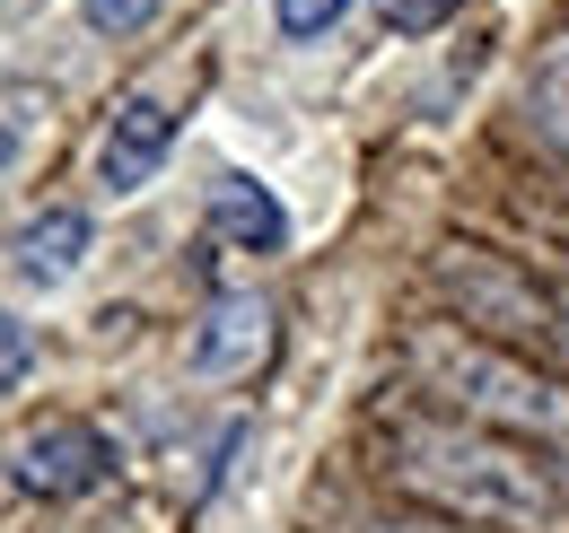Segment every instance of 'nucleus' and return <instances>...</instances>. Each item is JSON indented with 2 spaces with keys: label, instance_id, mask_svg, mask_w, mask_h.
<instances>
[{
  "label": "nucleus",
  "instance_id": "nucleus-15",
  "mask_svg": "<svg viewBox=\"0 0 569 533\" xmlns=\"http://www.w3.org/2000/svg\"><path fill=\"white\" fill-rule=\"evenodd\" d=\"M561 472H569V455H561Z\"/></svg>",
  "mask_w": 569,
  "mask_h": 533
},
{
  "label": "nucleus",
  "instance_id": "nucleus-6",
  "mask_svg": "<svg viewBox=\"0 0 569 533\" xmlns=\"http://www.w3.org/2000/svg\"><path fill=\"white\" fill-rule=\"evenodd\" d=\"M167 149H176V114H167L158 97H123L114 123H106V140H97V184H106V193H141L149 175L167 167Z\"/></svg>",
  "mask_w": 569,
  "mask_h": 533
},
{
  "label": "nucleus",
  "instance_id": "nucleus-14",
  "mask_svg": "<svg viewBox=\"0 0 569 533\" xmlns=\"http://www.w3.org/2000/svg\"><path fill=\"white\" fill-rule=\"evenodd\" d=\"M561 315H569V298H561Z\"/></svg>",
  "mask_w": 569,
  "mask_h": 533
},
{
  "label": "nucleus",
  "instance_id": "nucleus-7",
  "mask_svg": "<svg viewBox=\"0 0 569 533\" xmlns=\"http://www.w3.org/2000/svg\"><path fill=\"white\" fill-rule=\"evenodd\" d=\"M211 228L228 245H246V254H281L289 245V210L272 184H254V175H219L211 184Z\"/></svg>",
  "mask_w": 569,
  "mask_h": 533
},
{
  "label": "nucleus",
  "instance_id": "nucleus-1",
  "mask_svg": "<svg viewBox=\"0 0 569 533\" xmlns=\"http://www.w3.org/2000/svg\"><path fill=\"white\" fill-rule=\"evenodd\" d=\"M386 481L429 499L438 516H465V525H499V533H569V472L561 455L482 429V420H456V411H403L386 429Z\"/></svg>",
  "mask_w": 569,
  "mask_h": 533
},
{
  "label": "nucleus",
  "instance_id": "nucleus-12",
  "mask_svg": "<svg viewBox=\"0 0 569 533\" xmlns=\"http://www.w3.org/2000/svg\"><path fill=\"white\" fill-rule=\"evenodd\" d=\"M27 132H36V88L18 79V88H9V167L27 158Z\"/></svg>",
  "mask_w": 569,
  "mask_h": 533
},
{
  "label": "nucleus",
  "instance_id": "nucleus-10",
  "mask_svg": "<svg viewBox=\"0 0 569 533\" xmlns=\"http://www.w3.org/2000/svg\"><path fill=\"white\" fill-rule=\"evenodd\" d=\"M342 9H351V0H272V18H281L289 44H316L325 27H342Z\"/></svg>",
  "mask_w": 569,
  "mask_h": 533
},
{
  "label": "nucleus",
  "instance_id": "nucleus-13",
  "mask_svg": "<svg viewBox=\"0 0 569 533\" xmlns=\"http://www.w3.org/2000/svg\"><path fill=\"white\" fill-rule=\"evenodd\" d=\"M447 9H456V0H386V27H412V36H421V27H438Z\"/></svg>",
  "mask_w": 569,
  "mask_h": 533
},
{
  "label": "nucleus",
  "instance_id": "nucleus-3",
  "mask_svg": "<svg viewBox=\"0 0 569 533\" xmlns=\"http://www.w3.org/2000/svg\"><path fill=\"white\" fill-rule=\"evenodd\" d=\"M123 472V446L97 429V420H44V429H27L18 438V490L27 499H88V490H106Z\"/></svg>",
  "mask_w": 569,
  "mask_h": 533
},
{
  "label": "nucleus",
  "instance_id": "nucleus-9",
  "mask_svg": "<svg viewBox=\"0 0 569 533\" xmlns=\"http://www.w3.org/2000/svg\"><path fill=\"white\" fill-rule=\"evenodd\" d=\"M167 0H79V18H88V36H141L149 18H158Z\"/></svg>",
  "mask_w": 569,
  "mask_h": 533
},
{
  "label": "nucleus",
  "instance_id": "nucleus-4",
  "mask_svg": "<svg viewBox=\"0 0 569 533\" xmlns=\"http://www.w3.org/2000/svg\"><path fill=\"white\" fill-rule=\"evenodd\" d=\"M272 359V306L254 298V289H228L202 306V324H193V376H211V385H237V376H254Z\"/></svg>",
  "mask_w": 569,
  "mask_h": 533
},
{
  "label": "nucleus",
  "instance_id": "nucleus-5",
  "mask_svg": "<svg viewBox=\"0 0 569 533\" xmlns=\"http://www.w3.org/2000/svg\"><path fill=\"white\" fill-rule=\"evenodd\" d=\"M88 237H97V228H88L79 201H44V210L18 219V237H9V280H18V289H44V298L71 289L79 263H88Z\"/></svg>",
  "mask_w": 569,
  "mask_h": 533
},
{
  "label": "nucleus",
  "instance_id": "nucleus-8",
  "mask_svg": "<svg viewBox=\"0 0 569 533\" xmlns=\"http://www.w3.org/2000/svg\"><path fill=\"white\" fill-rule=\"evenodd\" d=\"M526 105H535L543 140H561V149H569V36L543 44V62H535V79H526Z\"/></svg>",
  "mask_w": 569,
  "mask_h": 533
},
{
  "label": "nucleus",
  "instance_id": "nucleus-11",
  "mask_svg": "<svg viewBox=\"0 0 569 533\" xmlns=\"http://www.w3.org/2000/svg\"><path fill=\"white\" fill-rule=\"evenodd\" d=\"M0 341H9V385H27V376H36V333H27V315H0Z\"/></svg>",
  "mask_w": 569,
  "mask_h": 533
},
{
  "label": "nucleus",
  "instance_id": "nucleus-2",
  "mask_svg": "<svg viewBox=\"0 0 569 533\" xmlns=\"http://www.w3.org/2000/svg\"><path fill=\"white\" fill-rule=\"evenodd\" d=\"M412 368H421V394H438L456 420H482V429H508V438H526L543 455H569V385L561 376H543V368H526L508 350H482L465 333H421Z\"/></svg>",
  "mask_w": 569,
  "mask_h": 533
}]
</instances>
